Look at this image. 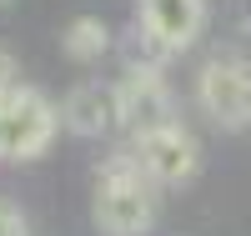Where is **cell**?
<instances>
[{
    "instance_id": "9",
    "label": "cell",
    "mask_w": 251,
    "mask_h": 236,
    "mask_svg": "<svg viewBox=\"0 0 251 236\" xmlns=\"http://www.w3.org/2000/svg\"><path fill=\"white\" fill-rule=\"evenodd\" d=\"M0 236H30V226H25V216L10 206V201H0Z\"/></svg>"
},
{
    "instance_id": "3",
    "label": "cell",
    "mask_w": 251,
    "mask_h": 236,
    "mask_svg": "<svg viewBox=\"0 0 251 236\" xmlns=\"http://www.w3.org/2000/svg\"><path fill=\"white\" fill-rule=\"evenodd\" d=\"M201 111L221 131H246L251 126V60L246 55H211L196 80Z\"/></svg>"
},
{
    "instance_id": "1",
    "label": "cell",
    "mask_w": 251,
    "mask_h": 236,
    "mask_svg": "<svg viewBox=\"0 0 251 236\" xmlns=\"http://www.w3.org/2000/svg\"><path fill=\"white\" fill-rule=\"evenodd\" d=\"M96 226L106 236H141L156 221V181L136 166L131 151H116L96 171Z\"/></svg>"
},
{
    "instance_id": "7",
    "label": "cell",
    "mask_w": 251,
    "mask_h": 236,
    "mask_svg": "<svg viewBox=\"0 0 251 236\" xmlns=\"http://www.w3.org/2000/svg\"><path fill=\"white\" fill-rule=\"evenodd\" d=\"M60 126H71L75 136H106L121 126V101H116V85H100V80H86L75 85L60 105Z\"/></svg>"
},
{
    "instance_id": "8",
    "label": "cell",
    "mask_w": 251,
    "mask_h": 236,
    "mask_svg": "<svg viewBox=\"0 0 251 236\" xmlns=\"http://www.w3.org/2000/svg\"><path fill=\"white\" fill-rule=\"evenodd\" d=\"M60 51L71 60H100L111 51V26L100 15H75L66 26V35H60Z\"/></svg>"
},
{
    "instance_id": "10",
    "label": "cell",
    "mask_w": 251,
    "mask_h": 236,
    "mask_svg": "<svg viewBox=\"0 0 251 236\" xmlns=\"http://www.w3.org/2000/svg\"><path fill=\"white\" fill-rule=\"evenodd\" d=\"M15 76H20V66H15V55H10L5 46H0V96H5V91H10V85H20Z\"/></svg>"
},
{
    "instance_id": "6",
    "label": "cell",
    "mask_w": 251,
    "mask_h": 236,
    "mask_svg": "<svg viewBox=\"0 0 251 236\" xmlns=\"http://www.w3.org/2000/svg\"><path fill=\"white\" fill-rule=\"evenodd\" d=\"M201 20H206V0H141L136 26H146L171 55H181L201 35Z\"/></svg>"
},
{
    "instance_id": "11",
    "label": "cell",
    "mask_w": 251,
    "mask_h": 236,
    "mask_svg": "<svg viewBox=\"0 0 251 236\" xmlns=\"http://www.w3.org/2000/svg\"><path fill=\"white\" fill-rule=\"evenodd\" d=\"M5 5H10V0H0V10H5Z\"/></svg>"
},
{
    "instance_id": "4",
    "label": "cell",
    "mask_w": 251,
    "mask_h": 236,
    "mask_svg": "<svg viewBox=\"0 0 251 236\" xmlns=\"http://www.w3.org/2000/svg\"><path fill=\"white\" fill-rule=\"evenodd\" d=\"M131 156H136V166L156 186H186V181H196V171H201V146L176 121L156 126V131H141L136 146H131Z\"/></svg>"
},
{
    "instance_id": "5",
    "label": "cell",
    "mask_w": 251,
    "mask_h": 236,
    "mask_svg": "<svg viewBox=\"0 0 251 236\" xmlns=\"http://www.w3.org/2000/svg\"><path fill=\"white\" fill-rule=\"evenodd\" d=\"M116 101H121V126L131 131H156V126L176 121V105H171V85L161 80L156 66H126V76L116 80Z\"/></svg>"
},
{
    "instance_id": "2",
    "label": "cell",
    "mask_w": 251,
    "mask_h": 236,
    "mask_svg": "<svg viewBox=\"0 0 251 236\" xmlns=\"http://www.w3.org/2000/svg\"><path fill=\"white\" fill-rule=\"evenodd\" d=\"M60 111L30 91V85H10L0 96V161H30L55 141Z\"/></svg>"
}]
</instances>
